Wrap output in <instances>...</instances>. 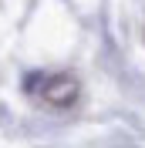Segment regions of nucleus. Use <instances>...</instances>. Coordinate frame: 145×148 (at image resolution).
<instances>
[{
    "mask_svg": "<svg viewBox=\"0 0 145 148\" xmlns=\"http://www.w3.org/2000/svg\"><path fill=\"white\" fill-rule=\"evenodd\" d=\"M41 98H44L47 104L68 108V104H74V98H78V81H74L71 74H51V77H44Z\"/></svg>",
    "mask_w": 145,
    "mask_h": 148,
    "instance_id": "f257e3e1",
    "label": "nucleus"
}]
</instances>
